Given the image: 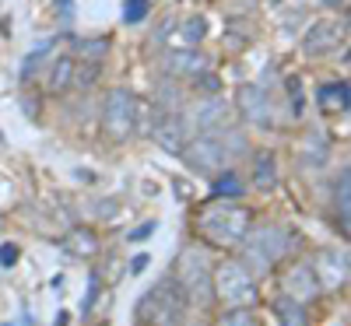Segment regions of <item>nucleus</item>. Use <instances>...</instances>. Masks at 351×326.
<instances>
[{
  "label": "nucleus",
  "mask_w": 351,
  "mask_h": 326,
  "mask_svg": "<svg viewBox=\"0 0 351 326\" xmlns=\"http://www.w3.org/2000/svg\"><path fill=\"white\" fill-rule=\"evenodd\" d=\"M250 211L246 207H239L236 200H211L204 203L197 218H193V228L197 235L208 246H218V249H236L243 242V235L253 228L250 225Z\"/></svg>",
  "instance_id": "obj_1"
},
{
  "label": "nucleus",
  "mask_w": 351,
  "mask_h": 326,
  "mask_svg": "<svg viewBox=\"0 0 351 326\" xmlns=\"http://www.w3.org/2000/svg\"><path fill=\"white\" fill-rule=\"evenodd\" d=\"M239 263H246V271L253 274H267L274 266H281L291 253V231L285 225H256L243 235Z\"/></svg>",
  "instance_id": "obj_2"
},
{
  "label": "nucleus",
  "mask_w": 351,
  "mask_h": 326,
  "mask_svg": "<svg viewBox=\"0 0 351 326\" xmlns=\"http://www.w3.org/2000/svg\"><path fill=\"white\" fill-rule=\"evenodd\" d=\"M190 299L172 277L155 284L148 294H141V302L134 305V326H183Z\"/></svg>",
  "instance_id": "obj_3"
},
{
  "label": "nucleus",
  "mask_w": 351,
  "mask_h": 326,
  "mask_svg": "<svg viewBox=\"0 0 351 326\" xmlns=\"http://www.w3.org/2000/svg\"><path fill=\"white\" fill-rule=\"evenodd\" d=\"M211 291L225 309H253L260 302V284L239 260H221L211 266Z\"/></svg>",
  "instance_id": "obj_4"
},
{
  "label": "nucleus",
  "mask_w": 351,
  "mask_h": 326,
  "mask_svg": "<svg viewBox=\"0 0 351 326\" xmlns=\"http://www.w3.org/2000/svg\"><path fill=\"white\" fill-rule=\"evenodd\" d=\"M211 266H215V263L204 256L200 249H183L180 260H176L172 281L183 288V294H186L190 302L208 305V302L215 299V291H211Z\"/></svg>",
  "instance_id": "obj_5"
},
{
  "label": "nucleus",
  "mask_w": 351,
  "mask_h": 326,
  "mask_svg": "<svg viewBox=\"0 0 351 326\" xmlns=\"http://www.w3.org/2000/svg\"><path fill=\"white\" fill-rule=\"evenodd\" d=\"M141 123V99L127 88H109L102 102V127L112 140H127Z\"/></svg>",
  "instance_id": "obj_6"
},
{
  "label": "nucleus",
  "mask_w": 351,
  "mask_h": 326,
  "mask_svg": "<svg viewBox=\"0 0 351 326\" xmlns=\"http://www.w3.org/2000/svg\"><path fill=\"white\" fill-rule=\"evenodd\" d=\"M232 155L228 140H221V134H197L190 137V144L183 147V158L193 172H218Z\"/></svg>",
  "instance_id": "obj_7"
},
{
  "label": "nucleus",
  "mask_w": 351,
  "mask_h": 326,
  "mask_svg": "<svg viewBox=\"0 0 351 326\" xmlns=\"http://www.w3.org/2000/svg\"><path fill=\"white\" fill-rule=\"evenodd\" d=\"M309 266H313V274H316V281H319L324 291H341L351 281V253H344L337 246L319 249Z\"/></svg>",
  "instance_id": "obj_8"
},
{
  "label": "nucleus",
  "mask_w": 351,
  "mask_h": 326,
  "mask_svg": "<svg viewBox=\"0 0 351 326\" xmlns=\"http://www.w3.org/2000/svg\"><path fill=\"white\" fill-rule=\"evenodd\" d=\"M344 36H348L344 21H330V18H324V21H316L309 32H306V39H302V53L313 56V60H319V56H330V53H337V49L344 46Z\"/></svg>",
  "instance_id": "obj_9"
},
{
  "label": "nucleus",
  "mask_w": 351,
  "mask_h": 326,
  "mask_svg": "<svg viewBox=\"0 0 351 326\" xmlns=\"http://www.w3.org/2000/svg\"><path fill=\"white\" fill-rule=\"evenodd\" d=\"M183 123H186V127L193 123L197 134H221V130L232 123V109H228V102H221L218 95H208V99H200V102L190 109V116H186Z\"/></svg>",
  "instance_id": "obj_10"
},
{
  "label": "nucleus",
  "mask_w": 351,
  "mask_h": 326,
  "mask_svg": "<svg viewBox=\"0 0 351 326\" xmlns=\"http://www.w3.org/2000/svg\"><path fill=\"white\" fill-rule=\"evenodd\" d=\"M239 109L253 127H271L274 123V105H271L267 92H263L260 84H243L239 88Z\"/></svg>",
  "instance_id": "obj_11"
},
{
  "label": "nucleus",
  "mask_w": 351,
  "mask_h": 326,
  "mask_svg": "<svg viewBox=\"0 0 351 326\" xmlns=\"http://www.w3.org/2000/svg\"><path fill=\"white\" fill-rule=\"evenodd\" d=\"M281 284H285V291H281V294H288V299H295V302H302V305H309V302L316 299V294L324 291L309 263H295V266H291V271L285 274V281H281Z\"/></svg>",
  "instance_id": "obj_12"
},
{
  "label": "nucleus",
  "mask_w": 351,
  "mask_h": 326,
  "mask_svg": "<svg viewBox=\"0 0 351 326\" xmlns=\"http://www.w3.org/2000/svg\"><path fill=\"white\" fill-rule=\"evenodd\" d=\"M330 211L344 235H351V168H341L330 183Z\"/></svg>",
  "instance_id": "obj_13"
},
{
  "label": "nucleus",
  "mask_w": 351,
  "mask_h": 326,
  "mask_svg": "<svg viewBox=\"0 0 351 326\" xmlns=\"http://www.w3.org/2000/svg\"><path fill=\"white\" fill-rule=\"evenodd\" d=\"M155 140L172 155H183V140H186V123L180 120L176 112H158V130H155Z\"/></svg>",
  "instance_id": "obj_14"
},
{
  "label": "nucleus",
  "mask_w": 351,
  "mask_h": 326,
  "mask_svg": "<svg viewBox=\"0 0 351 326\" xmlns=\"http://www.w3.org/2000/svg\"><path fill=\"white\" fill-rule=\"evenodd\" d=\"M316 102H319V109H324L327 116L348 112V105H351V84H344V81H327V84H319Z\"/></svg>",
  "instance_id": "obj_15"
},
{
  "label": "nucleus",
  "mask_w": 351,
  "mask_h": 326,
  "mask_svg": "<svg viewBox=\"0 0 351 326\" xmlns=\"http://www.w3.org/2000/svg\"><path fill=\"white\" fill-rule=\"evenodd\" d=\"M74 74H77V60H74V56H56L49 74H46V88L53 95H60V92H67V88H74Z\"/></svg>",
  "instance_id": "obj_16"
},
{
  "label": "nucleus",
  "mask_w": 351,
  "mask_h": 326,
  "mask_svg": "<svg viewBox=\"0 0 351 326\" xmlns=\"http://www.w3.org/2000/svg\"><path fill=\"white\" fill-rule=\"evenodd\" d=\"M169 71L180 77H200L208 71V56L197 49H183V53H169Z\"/></svg>",
  "instance_id": "obj_17"
},
{
  "label": "nucleus",
  "mask_w": 351,
  "mask_h": 326,
  "mask_svg": "<svg viewBox=\"0 0 351 326\" xmlns=\"http://www.w3.org/2000/svg\"><path fill=\"white\" fill-rule=\"evenodd\" d=\"M274 319H278V326H313L306 305L295 302V299H288V294H278L274 299Z\"/></svg>",
  "instance_id": "obj_18"
},
{
  "label": "nucleus",
  "mask_w": 351,
  "mask_h": 326,
  "mask_svg": "<svg viewBox=\"0 0 351 326\" xmlns=\"http://www.w3.org/2000/svg\"><path fill=\"white\" fill-rule=\"evenodd\" d=\"M253 186L256 190H274L278 186V158H274V151H256L253 155Z\"/></svg>",
  "instance_id": "obj_19"
},
{
  "label": "nucleus",
  "mask_w": 351,
  "mask_h": 326,
  "mask_svg": "<svg viewBox=\"0 0 351 326\" xmlns=\"http://www.w3.org/2000/svg\"><path fill=\"white\" fill-rule=\"evenodd\" d=\"M243 190H246V186H243V179H239V172H236V168L218 172V175H215V183H211L215 200H239Z\"/></svg>",
  "instance_id": "obj_20"
},
{
  "label": "nucleus",
  "mask_w": 351,
  "mask_h": 326,
  "mask_svg": "<svg viewBox=\"0 0 351 326\" xmlns=\"http://www.w3.org/2000/svg\"><path fill=\"white\" fill-rule=\"evenodd\" d=\"M74 49H77V56H74V60L102 67L106 53H109V42H106V39H77V46H74Z\"/></svg>",
  "instance_id": "obj_21"
},
{
  "label": "nucleus",
  "mask_w": 351,
  "mask_h": 326,
  "mask_svg": "<svg viewBox=\"0 0 351 326\" xmlns=\"http://www.w3.org/2000/svg\"><path fill=\"white\" fill-rule=\"evenodd\" d=\"M215 326H256V316H253V309H225L215 319Z\"/></svg>",
  "instance_id": "obj_22"
},
{
  "label": "nucleus",
  "mask_w": 351,
  "mask_h": 326,
  "mask_svg": "<svg viewBox=\"0 0 351 326\" xmlns=\"http://www.w3.org/2000/svg\"><path fill=\"white\" fill-rule=\"evenodd\" d=\"M71 249H84L81 256H92L95 249H99V242H95V235L92 231H88V228H77L74 235H71V242H67Z\"/></svg>",
  "instance_id": "obj_23"
},
{
  "label": "nucleus",
  "mask_w": 351,
  "mask_h": 326,
  "mask_svg": "<svg viewBox=\"0 0 351 326\" xmlns=\"http://www.w3.org/2000/svg\"><path fill=\"white\" fill-rule=\"evenodd\" d=\"M180 39H183L186 46H197V42L204 39V18H186L183 28H180Z\"/></svg>",
  "instance_id": "obj_24"
},
{
  "label": "nucleus",
  "mask_w": 351,
  "mask_h": 326,
  "mask_svg": "<svg viewBox=\"0 0 351 326\" xmlns=\"http://www.w3.org/2000/svg\"><path fill=\"white\" fill-rule=\"evenodd\" d=\"M144 18H148V0H127V4H123V21L137 25Z\"/></svg>",
  "instance_id": "obj_25"
},
{
  "label": "nucleus",
  "mask_w": 351,
  "mask_h": 326,
  "mask_svg": "<svg viewBox=\"0 0 351 326\" xmlns=\"http://www.w3.org/2000/svg\"><path fill=\"white\" fill-rule=\"evenodd\" d=\"M299 77H288V95H291V116H302L306 112V92L299 88Z\"/></svg>",
  "instance_id": "obj_26"
},
{
  "label": "nucleus",
  "mask_w": 351,
  "mask_h": 326,
  "mask_svg": "<svg viewBox=\"0 0 351 326\" xmlns=\"http://www.w3.org/2000/svg\"><path fill=\"white\" fill-rule=\"evenodd\" d=\"M99 271H92V277H88V294H84V302H81V312L88 316L92 312V305H95V299H99Z\"/></svg>",
  "instance_id": "obj_27"
},
{
  "label": "nucleus",
  "mask_w": 351,
  "mask_h": 326,
  "mask_svg": "<svg viewBox=\"0 0 351 326\" xmlns=\"http://www.w3.org/2000/svg\"><path fill=\"white\" fill-rule=\"evenodd\" d=\"M39 64H43V49L28 53V56H25V67H21V81H32V74L39 71Z\"/></svg>",
  "instance_id": "obj_28"
},
{
  "label": "nucleus",
  "mask_w": 351,
  "mask_h": 326,
  "mask_svg": "<svg viewBox=\"0 0 351 326\" xmlns=\"http://www.w3.org/2000/svg\"><path fill=\"white\" fill-rule=\"evenodd\" d=\"M14 260H18V249H14L11 242H8V246H0V263H4V266H11Z\"/></svg>",
  "instance_id": "obj_29"
},
{
  "label": "nucleus",
  "mask_w": 351,
  "mask_h": 326,
  "mask_svg": "<svg viewBox=\"0 0 351 326\" xmlns=\"http://www.w3.org/2000/svg\"><path fill=\"white\" fill-rule=\"evenodd\" d=\"M319 4H327V8H341L344 0H319Z\"/></svg>",
  "instance_id": "obj_30"
},
{
  "label": "nucleus",
  "mask_w": 351,
  "mask_h": 326,
  "mask_svg": "<svg viewBox=\"0 0 351 326\" xmlns=\"http://www.w3.org/2000/svg\"><path fill=\"white\" fill-rule=\"evenodd\" d=\"M53 4H60V8H67V4H71V0H53Z\"/></svg>",
  "instance_id": "obj_31"
}]
</instances>
